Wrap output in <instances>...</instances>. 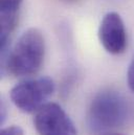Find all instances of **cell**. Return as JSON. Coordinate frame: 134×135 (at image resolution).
I'll return each mask as SVG.
<instances>
[{
    "mask_svg": "<svg viewBox=\"0 0 134 135\" xmlns=\"http://www.w3.org/2000/svg\"><path fill=\"white\" fill-rule=\"evenodd\" d=\"M34 126L40 135H78L69 115L56 103H46L35 112Z\"/></svg>",
    "mask_w": 134,
    "mask_h": 135,
    "instance_id": "cell-4",
    "label": "cell"
},
{
    "mask_svg": "<svg viewBox=\"0 0 134 135\" xmlns=\"http://www.w3.org/2000/svg\"><path fill=\"white\" fill-rule=\"evenodd\" d=\"M45 57V40L38 28H28L20 36L6 58H2V69L13 76L36 74Z\"/></svg>",
    "mask_w": 134,
    "mask_h": 135,
    "instance_id": "cell-1",
    "label": "cell"
},
{
    "mask_svg": "<svg viewBox=\"0 0 134 135\" xmlns=\"http://www.w3.org/2000/svg\"><path fill=\"white\" fill-rule=\"evenodd\" d=\"M99 39L103 47L111 55L125 52L128 44L125 23L116 12L107 13L100 21Z\"/></svg>",
    "mask_w": 134,
    "mask_h": 135,
    "instance_id": "cell-5",
    "label": "cell"
},
{
    "mask_svg": "<svg viewBox=\"0 0 134 135\" xmlns=\"http://www.w3.org/2000/svg\"><path fill=\"white\" fill-rule=\"evenodd\" d=\"M129 114V107L123 94L107 89L99 92L90 103L86 123L93 133H109L123 126Z\"/></svg>",
    "mask_w": 134,
    "mask_h": 135,
    "instance_id": "cell-2",
    "label": "cell"
},
{
    "mask_svg": "<svg viewBox=\"0 0 134 135\" xmlns=\"http://www.w3.org/2000/svg\"><path fill=\"white\" fill-rule=\"evenodd\" d=\"M55 91V83L48 76L28 79L18 83L11 90L13 104L24 113H35Z\"/></svg>",
    "mask_w": 134,
    "mask_h": 135,
    "instance_id": "cell-3",
    "label": "cell"
},
{
    "mask_svg": "<svg viewBox=\"0 0 134 135\" xmlns=\"http://www.w3.org/2000/svg\"><path fill=\"white\" fill-rule=\"evenodd\" d=\"M0 135H24L23 130L19 126H11L7 128H4Z\"/></svg>",
    "mask_w": 134,
    "mask_h": 135,
    "instance_id": "cell-7",
    "label": "cell"
},
{
    "mask_svg": "<svg viewBox=\"0 0 134 135\" xmlns=\"http://www.w3.org/2000/svg\"><path fill=\"white\" fill-rule=\"evenodd\" d=\"M100 135H123V134H121V133H103V134Z\"/></svg>",
    "mask_w": 134,
    "mask_h": 135,
    "instance_id": "cell-9",
    "label": "cell"
},
{
    "mask_svg": "<svg viewBox=\"0 0 134 135\" xmlns=\"http://www.w3.org/2000/svg\"><path fill=\"white\" fill-rule=\"evenodd\" d=\"M23 0H0V43L1 50L8 45L11 35L14 33L18 21L19 12Z\"/></svg>",
    "mask_w": 134,
    "mask_h": 135,
    "instance_id": "cell-6",
    "label": "cell"
},
{
    "mask_svg": "<svg viewBox=\"0 0 134 135\" xmlns=\"http://www.w3.org/2000/svg\"><path fill=\"white\" fill-rule=\"evenodd\" d=\"M67 2H74V1H76V0H65Z\"/></svg>",
    "mask_w": 134,
    "mask_h": 135,
    "instance_id": "cell-10",
    "label": "cell"
},
{
    "mask_svg": "<svg viewBox=\"0 0 134 135\" xmlns=\"http://www.w3.org/2000/svg\"><path fill=\"white\" fill-rule=\"evenodd\" d=\"M127 80H128V85L131 91L134 93V57L129 65L128 73H127Z\"/></svg>",
    "mask_w": 134,
    "mask_h": 135,
    "instance_id": "cell-8",
    "label": "cell"
}]
</instances>
